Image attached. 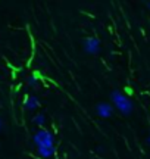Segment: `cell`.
Masks as SVG:
<instances>
[{
  "label": "cell",
  "instance_id": "1",
  "mask_svg": "<svg viewBox=\"0 0 150 159\" xmlns=\"http://www.w3.org/2000/svg\"><path fill=\"white\" fill-rule=\"evenodd\" d=\"M110 99H112V102L115 105V108L122 112V114H131L133 112V103L130 102V99L127 96H124L122 93L119 91H112V94H110Z\"/></svg>",
  "mask_w": 150,
  "mask_h": 159
},
{
  "label": "cell",
  "instance_id": "6",
  "mask_svg": "<svg viewBox=\"0 0 150 159\" xmlns=\"http://www.w3.org/2000/svg\"><path fill=\"white\" fill-rule=\"evenodd\" d=\"M37 153L38 156H41L43 159H50L55 155V148H41L37 149Z\"/></svg>",
  "mask_w": 150,
  "mask_h": 159
},
{
  "label": "cell",
  "instance_id": "4",
  "mask_svg": "<svg viewBox=\"0 0 150 159\" xmlns=\"http://www.w3.org/2000/svg\"><path fill=\"white\" fill-rule=\"evenodd\" d=\"M96 111H97V115L102 116V118H109V116H112V114H113L112 106L108 105V103H99Z\"/></svg>",
  "mask_w": 150,
  "mask_h": 159
},
{
  "label": "cell",
  "instance_id": "5",
  "mask_svg": "<svg viewBox=\"0 0 150 159\" xmlns=\"http://www.w3.org/2000/svg\"><path fill=\"white\" fill-rule=\"evenodd\" d=\"M38 105H40L38 97H35V96H28L25 99V102H24V106H25V109H28V111H33V109L38 108Z\"/></svg>",
  "mask_w": 150,
  "mask_h": 159
},
{
  "label": "cell",
  "instance_id": "8",
  "mask_svg": "<svg viewBox=\"0 0 150 159\" xmlns=\"http://www.w3.org/2000/svg\"><path fill=\"white\" fill-rule=\"evenodd\" d=\"M28 84L29 85H37V78H35V77H29Z\"/></svg>",
  "mask_w": 150,
  "mask_h": 159
},
{
  "label": "cell",
  "instance_id": "2",
  "mask_svg": "<svg viewBox=\"0 0 150 159\" xmlns=\"http://www.w3.org/2000/svg\"><path fill=\"white\" fill-rule=\"evenodd\" d=\"M33 142L37 146V149L41 148H55V142H53V136L50 131L41 128L34 134L33 137Z\"/></svg>",
  "mask_w": 150,
  "mask_h": 159
},
{
  "label": "cell",
  "instance_id": "10",
  "mask_svg": "<svg viewBox=\"0 0 150 159\" xmlns=\"http://www.w3.org/2000/svg\"><path fill=\"white\" fill-rule=\"evenodd\" d=\"M147 6H149V9H150V2H149V3H147Z\"/></svg>",
  "mask_w": 150,
  "mask_h": 159
},
{
  "label": "cell",
  "instance_id": "11",
  "mask_svg": "<svg viewBox=\"0 0 150 159\" xmlns=\"http://www.w3.org/2000/svg\"><path fill=\"white\" fill-rule=\"evenodd\" d=\"M149 143H150V136H149Z\"/></svg>",
  "mask_w": 150,
  "mask_h": 159
},
{
  "label": "cell",
  "instance_id": "9",
  "mask_svg": "<svg viewBox=\"0 0 150 159\" xmlns=\"http://www.w3.org/2000/svg\"><path fill=\"white\" fill-rule=\"evenodd\" d=\"M0 130H2V121H0Z\"/></svg>",
  "mask_w": 150,
  "mask_h": 159
},
{
  "label": "cell",
  "instance_id": "3",
  "mask_svg": "<svg viewBox=\"0 0 150 159\" xmlns=\"http://www.w3.org/2000/svg\"><path fill=\"white\" fill-rule=\"evenodd\" d=\"M84 50H86L88 55H96V53L100 50V41H99L96 37H88V39L84 41Z\"/></svg>",
  "mask_w": 150,
  "mask_h": 159
},
{
  "label": "cell",
  "instance_id": "7",
  "mask_svg": "<svg viewBox=\"0 0 150 159\" xmlns=\"http://www.w3.org/2000/svg\"><path fill=\"white\" fill-rule=\"evenodd\" d=\"M33 124L38 125V127H43V125L46 124V116L43 114H37L34 118H33Z\"/></svg>",
  "mask_w": 150,
  "mask_h": 159
}]
</instances>
